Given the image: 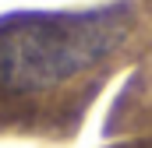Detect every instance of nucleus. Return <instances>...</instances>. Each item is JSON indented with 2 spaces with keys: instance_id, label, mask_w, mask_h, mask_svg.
<instances>
[{
  "instance_id": "1",
  "label": "nucleus",
  "mask_w": 152,
  "mask_h": 148,
  "mask_svg": "<svg viewBox=\"0 0 152 148\" xmlns=\"http://www.w3.org/2000/svg\"><path fill=\"white\" fill-rule=\"evenodd\" d=\"M131 32L124 4L0 21V99H25L71 81L110 57Z\"/></svg>"
}]
</instances>
